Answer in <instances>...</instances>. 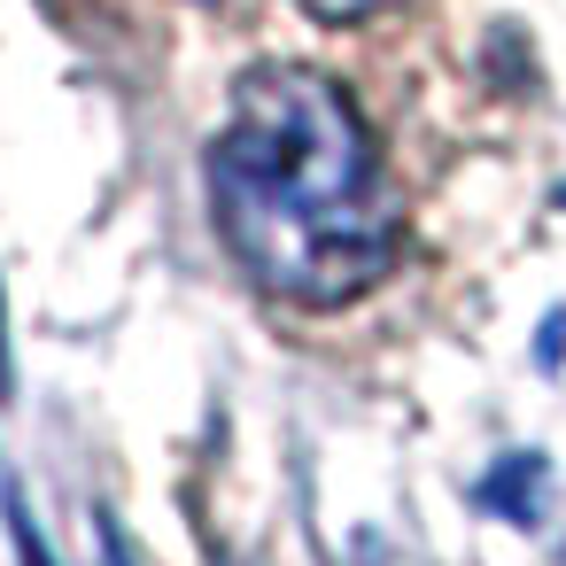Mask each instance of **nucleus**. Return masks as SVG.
<instances>
[{"mask_svg":"<svg viewBox=\"0 0 566 566\" xmlns=\"http://www.w3.org/2000/svg\"><path fill=\"white\" fill-rule=\"evenodd\" d=\"M210 218L256 295L342 311L396 272L403 210L357 102L311 63H256L210 140Z\"/></svg>","mask_w":566,"mask_h":566,"instance_id":"f257e3e1","label":"nucleus"},{"mask_svg":"<svg viewBox=\"0 0 566 566\" xmlns=\"http://www.w3.org/2000/svg\"><path fill=\"white\" fill-rule=\"evenodd\" d=\"M543 481H551V465L535 450H504L481 473V512H496L512 527H543Z\"/></svg>","mask_w":566,"mask_h":566,"instance_id":"f03ea898","label":"nucleus"},{"mask_svg":"<svg viewBox=\"0 0 566 566\" xmlns=\"http://www.w3.org/2000/svg\"><path fill=\"white\" fill-rule=\"evenodd\" d=\"M0 512H9V535H17V558L24 566H55V551H48V535H40V520H32V504H24L17 481L0 489Z\"/></svg>","mask_w":566,"mask_h":566,"instance_id":"7ed1b4c3","label":"nucleus"},{"mask_svg":"<svg viewBox=\"0 0 566 566\" xmlns=\"http://www.w3.org/2000/svg\"><path fill=\"white\" fill-rule=\"evenodd\" d=\"M303 17H318V24H365V17H380V9H396V0H295Z\"/></svg>","mask_w":566,"mask_h":566,"instance_id":"20e7f679","label":"nucleus"},{"mask_svg":"<svg viewBox=\"0 0 566 566\" xmlns=\"http://www.w3.org/2000/svg\"><path fill=\"white\" fill-rule=\"evenodd\" d=\"M94 527H102V566H133V551H125V527H117L109 512H102Z\"/></svg>","mask_w":566,"mask_h":566,"instance_id":"39448f33","label":"nucleus"},{"mask_svg":"<svg viewBox=\"0 0 566 566\" xmlns=\"http://www.w3.org/2000/svg\"><path fill=\"white\" fill-rule=\"evenodd\" d=\"M17 388V373H9V334H0V396H9Z\"/></svg>","mask_w":566,"mask_h":566,"instance_id":"423d86ee","label":"nucleus"}]
</instances>
